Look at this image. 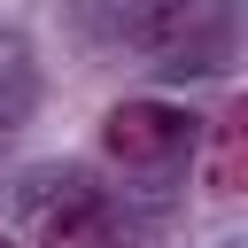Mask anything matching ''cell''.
Segmentation results:
<instances>
[{"mask_svg": "<svg viewBox=\"0 0 248 248\" xmlns=\"http://www.w3.org/2000/svg\"><path fill=\"white\" fill-rule=\"evenodd\" d=\"M39 248H116V217H108L93 194H70V202H54V209H46Z\"/></svg>", "mask_w": 248, "mask_h": 248, "instance_id": "cell-2", "label": "cell"}, {"mask_svg": "<svg viewBox=\"0 0 248 248\" xmlns=\"http://www.w3.org/2000/svg\"><path fill=\"white\" fill-rule=\"evenodd\" d=\"M186 140H194V124H186V108H170V101H116L108 124H101V147H108L124 170H155V163H170Z\"/></svg>", "mask_w": 248, "mask_h": 248, "instance_id": "cell-1", "label": "cell"}, {"mask_svg": "<svg viewBox=\"0 0 248 248\" xmlns=\"http://www.w3.org/2000/svg\"><path fill=\"white\" fill-rule=\"evenodd\" d=\"M209 186H217V194H240V116H217V140H209Z\"/></svg>", "mask_w": 248, "mask_h": 248, "instance_id": "cell-3", "label": "cell"}]
</instances>
